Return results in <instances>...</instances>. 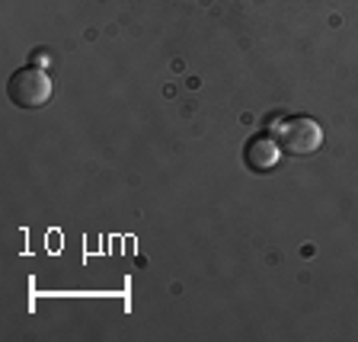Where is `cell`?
Listing matches in <instances>:
<instances>
[{"mask_svg": "<svg viewBox=\"0 0 358 342\" xmlns=\"http://www.w3.org/2000/svg\"><path fill=\"white\" fill-rule=\"evenodd\" d=\"M55 93V80L45 74V67L26 64L7 80V97L16 109H42Z\"/></svg>", "mask_w": 358, "mask_h": 342, "instance_id": "2", "label": "cell"}, {"mask_svg": "<svg viewBox=\"0 0 358 342\" xmlns=\"http://www.w3.org/2000/svg\"><path fill=\"white\" fill-rule=\"evenodd\" d=\"M243 160L253 173H268V170H275L278 160H282V148L275 144V138L256 134V138H250V144H246Z\"/></svg>", "mask_w": 358, "mask_h": 342, "instance_id": "3", "label": "cell"}, {"mask_svg": "<svg viewBox=\"0 0 358 342\" xmlns=\"http://www.w3.org/2000/svg\"><path fill=\"white\" fill-rule=\"evenodd\" d=\"M32 64H36V67H45V64H48V55H45V52H36V58H32Z\"/></svg>", "mask_w": 358, "mask_h": 342, "instance_id": "4", "label": "cell"}, {"mask_svg": "<svg viewBox=\"0 0 358 342\" xmlns=\"http://www.w3.org/2000/svg\"><path fill=\"white\" fill-rule=\"evenodd\" d=\"M272 138L288 157H310L323 148V128L310 115H291L272 128Z\"/></svg>", "mask_w": 358, "mask_h": 342, "instance_id": "1", "label": "cell"}]
</instances>
